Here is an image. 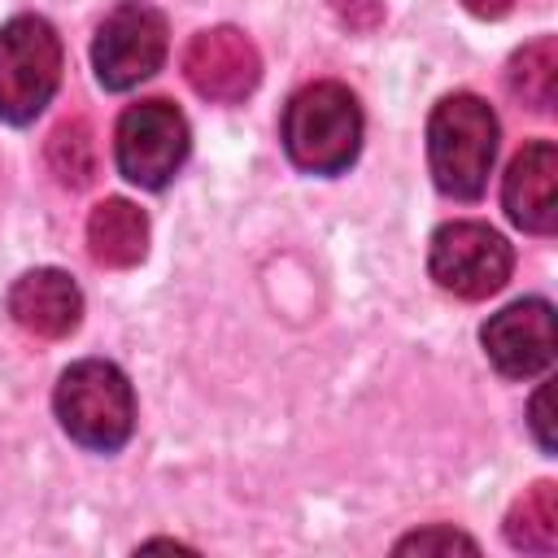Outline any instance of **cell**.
Here are the masks:
<instances>
[{
	"mask_svg": "<svg viewBox=\"0 0 558 558\" xmlns=\"http://www.w3.org/2000/svg\"><path fill=\"white\" fill-rule=\"evenodd\" d=\"M288 161L305 174H340L353 166L362 148V109L340 83L301 87L279 122Z\"/></svg>",
	"mask_w": 558,
	"mask_h": 558,
	"instance_id": "6da1fadb",
	"label": "cell"
},
{
	"mask_svg": "<svg viewBox=\"0 0 558 558\" xmlns=\"http://www.w3.org/2000/svg\"><path fill=\"white\" fill-rule=\"evenodd\" d=\"M493 157H497L493 109L471 92L445 96L427 118V161H432L436 187L453 201L484 196Z\"/></svg>",
	"mask_w": 558,
	"mask_h": 558,
	"instance_id": "7a4b0ae2",
	"label": "cell"
},
{
	"mask_svg": "<svg viewBox=\"0 0 558 558\" xmlns=\"http://www.w3.org/2000/svg\"><path fill=\"white\" fill-rule=\"evenodd\" d=\"M57 418L70 432V440H78L83 449L96 453H113L131 440L135 427V397L126 375L113 362L87 357L74 362L61 384H57Z\"/></svg>",
	"mask_w": 558,
	"mask_h": 558,
	"instance_id": "3957f363",
	"label": "cell"
},
{
	"mask_svg": "<svg viewBox=\"0 0 558 558\" xmlns=\"http://www.w3.org/2000/svg\"><path fill=\"white\" fill-rule=\"evenodd\" d=\"M61 83V39L44 17H13L0 31V118L31 122Z\"/></svg>",
	"mask_w": 558,
	"mask_h": 558,
	"instance_id": "277c9868",
	"label": "cell"
},
{
	"mask_svg": "<svg viewBox=\"0 0 558 558\" xmlns=\"http://www.w3.org/2000/svg\"><path fill=\"white\" fill-rule=\"evenodd\" d=\"M118 170L135 187H166L187 157V122L170 100H140L118 118Z\"/></svg>",
	"mask_w": 558,
	"mask_h": 558,
	"instance_id": "5b68a950",
	"label": "cell"
},
{
	"mask_svg": "<svg viewBox=\"0 0 558 558\" xmlns=\"http://www.w3.org/2000/svg\"><path fill=\"white\" fill-rule=\"evenodd\" d=\"M510 266H514L510 244L484 222H445L432 235L427 270L453 296H466V301L493 296L510 279Z\"/></svg>",
	"mask_w": 558,
	"mask_h": 558,
	"instance_id": "8992f818",
	"label": "cell"
},
{
	"mask_svg": "<svg viewBox=\"0 0 558 558\" xmlns=\"http://www.w3.org/2000/svg\"><path fill=\"white\" fill-rule=\"evenodd\" d=\"M161 61H166V17L153 4L126 0L100 22L92 44V65L109 92H126L144 83L148 74L161 70Z\"/></svg>",
	"mask_w": 558,
	"mask_h": 558,
	"instance_id": "52a82bcc",
	"label": "cell"
},
{
	"mask_svg": "<svg viewBox=\"0 0 558 558\" xmlns=\"http://www.w3.org/2000/svg\"><path fill=\"white\" fill-rule=\"evenodd\" d=\"M183 78L192 83L196 96L214 105H235L257 87L262 57L244 31L214 26V31L192 35V44L183 48Z\"/></svg>",
	"mask_w": 558,
	"mask_h": 558,
	"instance_id": "ba28073f",
	"label": "cell"
},
{
	"mask_svg": "<svg viewBox=\"0 0 558 558\" xmlns=\"http://www.w3.org/2000/svg\"><path fill=\"white\" fill-rule=\"evenodd\" d=\"M480 340L506 379H532L554 362V310L549 301H514L484 323Z\"/></svg>",
	"mask_w": 558,
	"mask_h": 558,
	"instance_id": "9c48e42d",
	"label": "cell"
},
{
	"mask_svg": "<svg viewBox=\"0 0 558 558\" xmlns=\"http://www.w3.org/2000/svg\"><path fill=\"white\" fill-rule=\"evenodd\" d=\"M501 201L510 222L532 235H549L558 227V148L549 140H532L510 161Z\"/></svg>",
	"mask_w": 558,
	"mask_h": 558,
	"instance_id": "30bf717a",
	"label": "cell"
},
{
	"mask_svg": "<svg viewBox=\"0 0 558 558\" xmlns=\"http://www.w3.org/2000/svg\"><path fill=\"white\" fill-rule=\"evenodd\" d=\"M9 314L22 331L44 336V340H61L78 327L83 296H78V288L65 270L44 266V270H26L9 288Z\"/></svg>",
	"mask_w": 558,
	"mask_h": 558,
	"instance_id": "8fae6325",
	"label": "cell"
},
{
	"mask_svg": "<svg viewBox=\"0 0 558 558\" xmlns=\"http://www.w3.org/2000/svg\"><path fill=\"white\" fill-rule=\"evenodd\" d=\"M87 253L96 266H109V270L135 266L148 253V218L122 196L100 201L87 218Z\"/></svg>",
	"mask_w": 558,
	"mask_h": 558,
	"instance_id": "7c38bea8",
	"label": "cell"
},
{
	"mask_svg": "<svg viewBox=\"0 0 558 558\" xmlns=\"http://www.w3.org/2000/svg\"><path fill=\"white\" fill-rule=\"evenodd\" d=\"M506 87H510V96L523 100L527 109L549 113L554 100H558V39H554V35H541V39L523 44V48L510 57Z\"/></svg>",
	"mask_w": 558,
	"mask_h": 558,
	"instance_id": "4fadbf2b",
	"label": "cell"
},
{
	"mask_svg": "<svg viewBox=\"0 0 558 558\" xmlns=\"http://www.w3.org/2000/svg\"><path fill=\"white\" fill-rule=\"evenodd\" d=\"M506 541L527 554H549L558 545V488L549 480L523 488L506 514Z\"/></svg>",
	"mask_w": 558,
	"mask_h": 558,
	"instance_id": "5bb4252c",
	"label": "cell"
},
{
	"mask_svg": "<svg viewBox=\"0 0 558 558\" xmlns=\"http://www.w3.org/2000/svg\"><path fill=\"white\" fill-rule=\"evenodd\" d=\"M48 170L70 192L92 183V174H96V140H92V126L83 118H65L48 135Z\"/></svg>",
	"mask_w": 558,
	"mask_h": 558,
	"instance_id": "9a60e30c",
	"label": "cell"
},
{
	"mask_svg": "<svg viewBox=\"0 0 558 558\" xmlns=\"http://www.w3.org/2000/svg\"><path fill=\"white\" fill-rule=\"evenodd\" d=\"M414 549L418 554H427V549H475V541L453 532V527H427V532H414L397 545V554H414Z\"/></svg>",
	"mask_w": 558,
	"mask_h": 558,
	"instance_id": "2e32d148",
	"label": "cell"
},
{
	"mask_svg": "<svg viewBox=\"0 0 558 558\" xmlns=\"http://www.w3.org/2000/svg\"><path fill=\"white\" fill-rule=\"evenodd\" d=\"M549 384H541V392L532 397V432H536V440H541V449L545 453H554V432H549Z\"/></svg>",
	"mask_w": 558,
	"mask_h": 558,
	"instance_id": "e0dca14e",
	"label": "cell"
},
{
	"mask_svg": "<svg viewBox=\"0 0 558 558\" xmlns=\"http://www.w3.org/2000/svg\"><path fill=\"white\" fill-rule=\"evenodd\" d=\"M462 4H466L475 17H506L514 0H462Z\"/></svg>",
	"mask_w": 558,
	"mask_h": 558,
	"instance_id": "ac0fdd59",
	"label": "cell"
}]
</instances>
